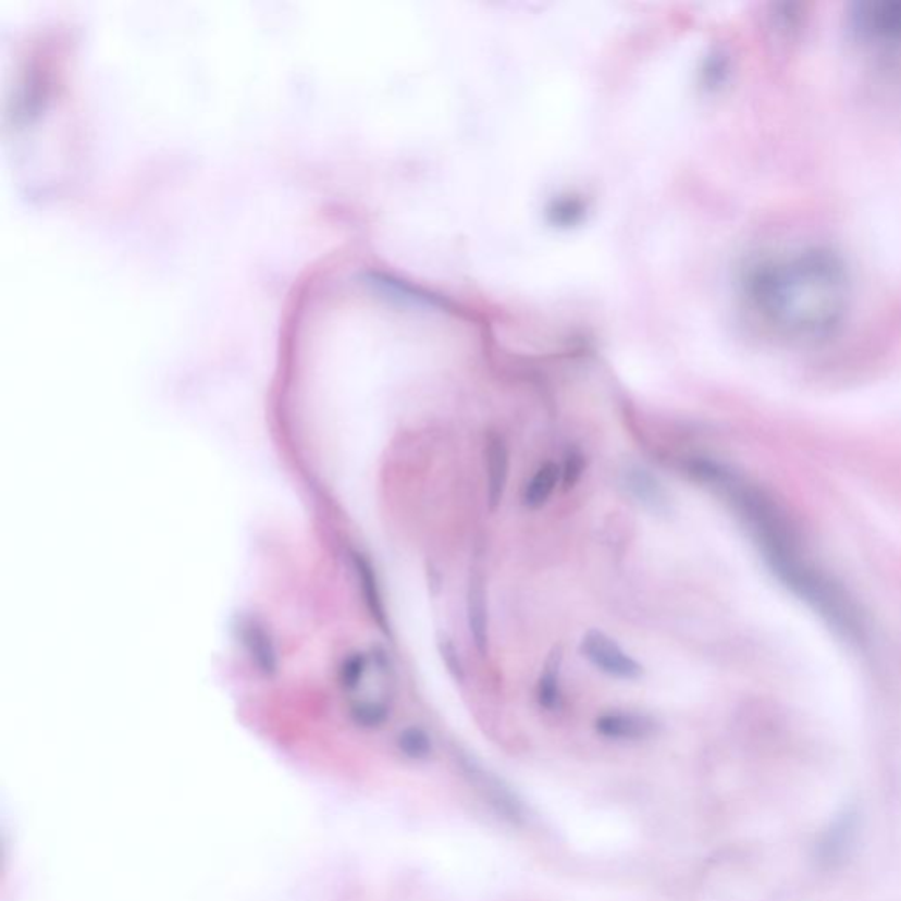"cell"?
<instances>
[{
    "label": "cell",
    "mask_w": 901,
    "mask_h": 901,
    "mask_svg": "<svg viewBox=\"0 0 901 901\" xmlns=\"http://www.w3.org/2000/svg\"><path fill=\"white\" fill-rule=\"evenodd\" d=\"M741 295L773 335L815 344L846 321L851 282L837 254L803 247L764 254L750 262L741 276Z\"/></svg>",
    "instance_id": "obj_1"
},
{
    "label": "cell",
    "mask_w": 901,
    "mask_h": 901,
    "mask_svg": "<svg viewBox=\"0 0 901 901\" xmlns=\"http://www.w3.org/2000/svg\"><path fill=\"white\" fill-rule=\"evenodd\" d=\"M464 772L465 777L469 778L470 783L478 787L483 800L492 809H495L498 815L507 818L510 823H518L523 818L520 801L516 800L507 787L502 786L498 778L484 772L483 768H479L478 764L472 763V761H464Z\"/></svg>",
    "instance_id": "obj_3"
},
{
    "label": "cell",
    "mask_w": 901,
    "mask_h": 901,
    "mask_svg": "<svg viewBox=\"0 0 901 901\" xmlns=\"http://www.w3.org/2000/svg\"><path fill=\"white\" fill-rule=\"evenodd\" d=\"M437 649L441 653L442 663L447 667V672L453 676V680L461 683L464 681V666H461L460 653L456 650L455 643L449 635L444 632H439Z\"/></svg>",
    "instance_id": "obj_11"
},
{
    "label": "cell",
    "mask_w": 901,
    "mask_h": 901,
    "mask_svg": "<svg viewBox=\"0 0 901 901\" xmlns=\"http://www.w3.org/2000/svg\"><path fill=\"white\" fill-rule=\"evenodd\" d=\"M564 663V650L555 646L544 664V671L539 678L538 701L541 708L557 712L561 706L560 669Z\"/></svg>",
    "instance_id": "obj_8"
},
{
    "label": "cell",
    "mask_w": 901,
    "mask_h": 901,
    "mask_svg": "<svg viewBox=\"0 0 901 901\" xmlns=\"http://www.w3.org/2000/svg\"><path fill=\"white\" fill-rule=\"evenodd\" d=\"M584 465H587V461H584L583 453L580 449L567 450L564 469H561V484H564V490H572L576 486V483L583 476Z\"/></svg>",
    "instance_id": "obj_12"
},
{
    "label": "cell",
    "mask_w": 901,
    "mask_h": 901,
    "mask_svg": "<svg viewBox=\"0 0 901 901\" xmlns=\"http://www.w3.org/2000/svg\"><path fill=\"white\" fill-rule=\"evenodd\" d=\"M398 749L407 760L424 761L432 754V740L430 736L419 729V727H409L398 736Z\"/></svg>",
    "instance_id": "obj_10"
},
{
    "label": "cell",
    "mask_w": 901,
    "mask_h": 901,
    "mask_svg": "<svg viewBox=\"0 0 901 901\" xmlns=\"http://www.w3.org/2000/svg\"><path fill=\"white\" fill-rule=\"evenodd\" d=\"M624 484H626L627 492L635 498V501L649 507L657 515H666L669 510V498H667L666 490L663 484L658 483L657 479L650 474L649 470L643 467H635L629 465L624 472Z\"/></svg>",
    "instance_id": "obj_5"
},
{
    "label": "cell",
    "mask_w": 901,
    "mask_h": 901,
    "mask_svg": "<svg viewBox=\"0 0 901 901\" xmlns=\"http://www.w3.org/2000/svg\"><path fill=\"white\" fill-rule=\"evenodd\" d=\"M467 618H469V629L472 640H474L476 649L481 655H486L487 652V606H486V590H484L483 578L479 575H472L469 583V593H467Z\"/></svg>",
    "instance_id": "obj_7"
},
{
    "label": "cell",
    "mask_w": 901,
    "mask_h": 901,
    "mask_svg": "<svg viewBox=\"0 0 901 901\" xmlns=\"http://www.w3.org/2000/svg\"><path fill=\"white\" fill-rule=\"evenodd\" d=\"M487 504L490 509H497L509 478V450L506 442L498 435H490L486 444Z\"/></svg>",
    "instance_id": "obj_6"
},
{
    "label": "cell",
    "mask_w": 901,
    "mask_h": 901,
    "mask_svg": "<svg viewBox=\"0 0 901 901\" xmlns=\"http://www.w3.org/2000/svg\"><path fill=\"white\" fill-rule=\"evenodd\" d=\"M561 478V470L557 464L547 461L541 469L535 472L534 478L530 479V483L524 487L523 504L529 509H539L546 504L547 498L552 497L555 492L558 481Z\"/></svg>",
    "instance_id": "obj_9"
},
{
    "label": "cell",
    "mask_w": 901,
    "mask_h": 901,
    "mask_svg": "<svg viewBox=\"0 0 901 901\" xmlns=\"http://www.w3.org/2000/svg\"><path fill=\"white\" fill-rule=\"evenodd\" d=\"M595 732L612 741H641L655 732V723L649 715L634 712H607L593 723Z\"/></svg>",
    "instance_id": "obj_4"
},
{
    "label": "cell",
    "mask_w": 901,
    "mask_h": 901,
    "mask_svg": "<svg viewBox=\"0 0 901 901\" xmlns=\"http://www.w3.org/2000/svg\"><path fill=\"white\" fill-rule=\"evenodd\" d=\"M583 657L597 667L598 671L606 672L620 680H638L643 675V666L627 655L609 635L601 630H589L583 635L580 646Z\"/></svg>",
    "instance_id": "obj_2"
}]
</instances>
